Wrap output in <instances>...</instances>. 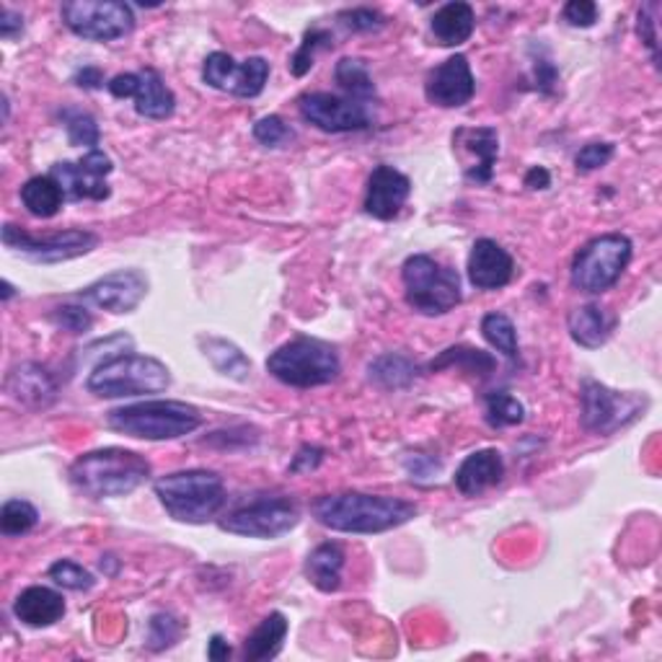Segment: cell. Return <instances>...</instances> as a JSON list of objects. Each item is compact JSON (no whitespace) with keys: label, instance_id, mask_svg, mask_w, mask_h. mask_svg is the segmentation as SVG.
<instances>
[{"label":"cell","instance_id":"obj_24","mask_svg":"<svg viewBox=\"0 0 662 662\" xmlns=\"http://www.w3.org/2000/svg\"><path fill=\"white\" fill-rule=\"evenodd\" d=\"M473 26H477V16L469 3H445L441 11H435L430 24L435 42L443 47H458L469 42Z\"/></svg>","mask_w":662,"mask_h":662},{"label":"cell","instance_id":"obj_25","mask_svg":"<svg viewBox=\"0 0 662 662\" xmlns=\"http://www.w3.org/2000/svg\"><path fill=\"white\" fill-rule=\"evenodd\" d=\"M342 570H344V551L340 544H321L308 553L306 574L313 587L321 593H336L342 587Z\"/></svg>","mask_w":662,"mask_h":662},{"label":"cell","instance_id":"obj_41","mask_svg":"<svg viewBox=\"0 0 662 662\" xmlns=\"http://www.w3.org/2000/svg\"><path fill=\"white\" fill-rule=\"evenodd\" d=\"M254 138L267 148H279L283 142L293 140V129L285 125L283 117H277V114H270V117H262L254 125Z\"/></svg>","mask_w":662,"mask_h":662},{"label":"cell","instance_id":"obj_2","mask_svg":"<svg viewBox=\"0 0 662 662\" xmlns=\"http://www.w3.org/2000/svg\"><path fill=\"white\" fill-rule=\"evenodd\" d=\"M150 477L146 456L125 448H102L83 453L70 466V481L78 492L91 500L127 496Z\"/></svg>","mask_w":662,"mask_h":662},{"label":"cell","instance_id":"obj_3","mask_svg":"<svg viewBox=\"0 0 662 662\" xmlns=\"http://www.w3.org/2000/svg\"><path fill=\"white\" fill-rule=\"evenodd\" d=\"M106 424L114 433L138 437V441H176V437L192 435L203 424V414L186 401L156 399L112 409L106 414Z\"/></svg>","mask_w":662,"mask_h":662},{"label":"cell","instance_id":"obj_50","mask_svg":"<svg viewBox=\"0 0 662 662\" xmlns=\"http://www.w3.org/2000/svg\"><path fill=\"white\" fill-rule=\"evenodd\" d=\"M21 28H24V19H21L19 13H13L11 9H3V13H0V37L3 39L16 37Z\"/></svg>","mask_w":662,"mask_h":662},{"label":"cell","instance_id":"obj_18","mask_svg":"<svg viewBox=\"0 0 662 662\" xmlns=\"http://www.w3.org/2000/svg\"><path fill=\"white\" fill-rule=\"evenodd\" d=\"M412 182L393 166H378L368 179V192H365V213L378 220H391L399 215L409 199Z\"/></svg>","mask_w":662,"mask_h":662},{"label":"cell","instance_id":"obj_1","mask_svg":"<svg viewBox=\"0 0 662 662\" xmlns=\"http://www.w3.org/2000/svg\"><path fill=\"white\" fill-rule=\"evenodd\" d=\"M313 515L336 534H386L416 517V505L388 494L340 492L319 496Z\"/></svg>","mask_w":662,"mask_h":662},{"label":"cell","instance_id":"obj_46","mask_svg":"<svg viewBox=\"0 0 662 662\" xmlns=\"http://www.w3.org/2000/svg\"><path fill=\"white\" fill-rule=\"evenodd\" d=\"M564 21L572 26L587 28L598 21V5L593 0H572L564 5Z\"/></svg>","mask_w":662,"mask_h":662},{"label":"cell","instance_id":"obj_28","mask_svg":"<svg viewBox=\"0 0 662 662\" xmlns=\"http://www.w3.org/2000/svg\"><path fill=\"white\" fill-rule=\"evenodd\" d=\"M567 327H570L572 340L578 342L580 347L598 350L601 344L608 342L610 329H614V321H610L598 306H580L570 313Z\"/></svg>","mask_w":662,"mask_h":662},{"label":"cell","instance_id":"obj_48","mask_svg":"<svg viewBox=\"0 0 662 662\" xmlns=\"http://www.w3.org/2000/svg\"><path fill=\"white\" fill-rule=\"evenodd\" d=\"M83 166L85 171H91V174H96V176H110L112 174V158L106 156V153H102V150H91V153H85L81 161H78Z\"/></svg>","mask_w":662,"mask_h":662},{"label":"cell","instance_id":"obj_10","mask_svg":"<svg viewBox=\"0 0 662 662\" xmlns=\"http://www.w3.org/2000/svg\"><path fill=\"white\" fill-rule=\"evenodd\" d=\"M300 523V510L290 496H270V500L249 502L220 521V528L236 536L249 538H279L290 534Z\"/></svg>","mask_w":662,"mask_h":662},{"label":"cell","instance_id":"obj_11","mask_svg":"<svg viewBox=\"0 0 662 662\" xmlns=\"http://www.w3.org/2000/svg\"><path fill=\"white\" fill-rule=\"evenodd\" d=\"M580 399H582V427L590 430V433L608 435L639 414L637 396L616 393L610 391L608 386L598 384V380H590V378L582 380Z\"/></svg>","mask_w":662,"mask_h":662},{"label":"cell","instance_id":"obj_51","mask_svg":"<svg viewBox=\"0 0 662 662\" xmlns=\"http://www.w3.org/2000/svg\"><path fill=\"white\" fill-rule=\"evenodd\" d=\"M73 81L81 85V89H99V85L104 83V76L99 68H83V70H78Z\"/></svg>","mask_w":662,"mask_h":662},{"label":"cell","instance_id":"obj_14","mask_svg":"<svg viewBox=\"0 0 662 662\" xmlns=\"http://www.w3.org/2000/svg\"><path fill=\"white\" fill-rule=\"evenodd\" d=\"M106 89L117 99H135V112L146 119H169L176 110L174 91L163 83V78L153 68L114 76Z\"/></svg>","mask_w":662,"mask_h":662},{"label":"cell","instance_id":"obj_7","mask_svg":"<svg viewBox=\"0 0 662 662\" xmlns=\"http://www.w3.org/2000/svg\"><path fill=\"white\" fill-rule=\"evenodd\" d=\"M407 304L424 316H443L460 304V277L433 256H409L401 267Z\"/></svg>","mask_w":662,"mask_h":662},{"label":"cell","instance_id":"obj_23","mask_svg":"<svg viewBox=\"0 0 662 662\" xmlns=\"http://www.w3.org/2000/svg\"><path fill=\"white\" fill-rule=\"evenodd\" d=\"M453 142L464 150H469L471 156H477V163H473L471 169H466V176H469L471 182H479V184L492 182L494 161H496V156H500V135H496V129L494 127L458 129Z\"/></svg>","mask_w":662,"mask_h":662},{"label":"cell","instance_id":"obj_20","mask_svg":"<svg viewBox=\"0 0 662 662\" xmlns=\"http://www.w3.org/2000/svg\"><path fill=\"white\" fill-rule=\"evenodd\" d=\"M502 477H505V460H502V453L494 448H484L471 453V456L458 466L456 487L460 494L479 496L481 492H487V489L500 484Z\"/></svg>","mask_w":662,"mask_h":662},{"label":"cell","instance_id":"obj_49","mask_svg":"<svg viewBox=\"0 0 662 662\" xmlns=\"http://www.w3.org/2000/svg\"><path fill=\"white\" fill-rule=\"evenodd\" d=\"M407 469L409 473H414L416 479H430L433 473H437V469H441V464L427 456H412L407 458Z\"/></svg>","mask_w":662,"mask_h":662},{"label":"cell","instance_id":"obj_47","mask_svg":"<svg viewBox=\"0 0 662 662\" xmlns=\"http://www.w3.org/2000/svg\"><path fill=\"white\" fill-rule=\"evenodd\" d=\"M323 460V450L316 448V445H304V448L298 450V456L293 458L290 471L300 473V471H313L319 469V464Z\"/></svg>","mask_w":662,"mask_h":662},{"label":"cell","instance_id":"obj_6","mask_svg":"<svg viewBox=\"0 0 662 662\" xmlns=\"http://www.w3.org/2000/svg\"><path fill=\"white\" fill-rule=\"evenodd\" d=\"M342 365L340 355L331 344L311 336H298V340L285 342L267 357V373L275 376L279 384L293 388H313L331 384L340 376Z\"/></svg>","mask_w":662,"mask_h":662},{"label":"cell","instance_id":"obj_30","mask_svg":"<svg viewBox=\"0 0 662 662\" xmlns=\"http://www.w3.org/2000/svg\"><path fill=\"white\" fill-rule=\"evenodd\" d=\"M368 378L370 384L384 388V391H401V388H409L414 384L416 365L407 355L386 352V355L376 357L368 365Z\"/></svg>","mask_w":662,"mask_h":662},{"label":"cell","instance_id":"obj_38","mask_svg":"<svg viewBox=\"0 0 662 662\" xmlns=\"http://www.w3.org/2000/svg\"><path fill=\"white\" fill-rule=\"evenodd\" d=\"M329 47H334V37H331L327 28H308L306 37H304V45H300V49L293 55V60H290L293 76L304 78L308 70L313 68L316 49H329Z\"/></svg>","mask_w":662,"mask_h":662},{"label":"cell","instance_id":"obj_54","mask_svg":"<svg viewBox=\"0 0 662 662\" xmlns=\"http://www.w3.org/2000/svg\"><path fill=\"white\" fill-rule=\"evenodd\" d=\"M207 658H210L213 662H220V660H228L230 658V647H228V642L220 635H215L210 639V647H207Z\"/></svg>","mask_w":662,"mask_h":662},{"label":"cell","instance_id":"obj_21","mask_svg":"<svg viewBox=\"0 0 662 662\" xmlns=\"http://www.w3.org/2000/svg\"><path fill=\"white\" fill-rule=\"evenodd\" d=\"M5 391L11 399L26 407H47L57 396V386L49 373L37 363H24L13 368L5 378Z\"/></svg>","mask_w":662,"mask_h":662},{"label":"cell","instance_id":"obj_34","mask_svg":"<svg viewBox=\"0 0 662 662\" xmlns=\"http://www.w3.org/2000/svg\"><path fill=\"white\" fill-rule=\"evenodd\" d=\"M481 334H484V340L492 344L494 350H500L505 357H517V331L515 323L510 321L505 313H487L484 319H481Z\"/></svg>","mask_w":662,"mask_h":662},{"label":"cell","instance_id":"obj_12","mask_svg":"<svg viewBox=\"0 0 662 662\" xmlns=\"http://www.w3.org/2000/svg\"><path fill=\"white\" fill-rule=\"evenodd\" d=\"M270 78V62L264 57H249L241 65L228 53H213L205 57L203 81L218 91H228L233 96L254 99L264 91Z\"/></svg>","mask_w":662,"mask_h":662},{"label":"cell","instance_id":"obj_4","mask_svg":"<svg viewBox=\"0 0 662 662\" xmlns=\"http://www.w3.org/2000/svg\"><path fill=\"white\" fill-rule=\"evenodd\" d=\"M153 489L166 513L179 523H207L226 505V484L215 471H176L158 479Z\"/></svg>","mask_w":662,"mask_h":662},{"label":"cell","instance_id":"obj_19","mask_svg":"<svg viewBox=\"0 0 662 662\" xmlns=\"http://www.w3.org/2000/svg\"><path fill=\"white\" fill-rule=\"evenodd\" d=\"M515 275V262L500 243L479 239L469 254V279L479 290H500Z\"/></svg>","mask_w":662,"mask_h":662},{"label":"cell","instance_id":"obj_31","mask_svg":"<svg viewBox=\"0 0 662 662\" xmlns=\"http://www.w3.org/2000/svg\"><path fill=\"white\" fill-rule=\"evenodd\" d=\"M62 199L65 192L55 176H34L21 186V203L37 218H53L60 213Z\"/></svg>","mask_w":662,"mask_h":662},{"label":"cell","instance_id":"obj_52","mask_svg":"<svg viewBox=\"0 0 662 662\" xmlns=\"http://www.w3.org/2000/svg\"><path fill=\"white\" fill-rule=\"evenodd\" d=\"M557 68H553L551 62H546V60H538V65H536V81H538V85H541L544 91H549L553 83H557Z\"/></svg>","mask_w":662,"mask_h":662},{"label":"cell","instance_id":"obj_26","mask_svg":"<svg viewBox=\"0 0 662 662\" xmlns=\"http://www.w3.org/2000/svg\"><path fill=\"white\" fill-rule=\"evenodd\" d=\"M285 637H287V618L279 614V610H275V614L264 618V621L247 637V644H243V660L264 662L277 658L279 650H283Z\"/></svg>","mask_w":662,"mask_h":662},{"label":"cell","instance_id":"obj_8","mask_svg":"<svg viewBox=\"0 0 662 662\" xmlns=\"http://www.w3.org/2000/svg\"><path fill=\"white\" fill-rule=\"evenodd\" d=\"M631 262V241L624 233H606L587 241L572 259V285L601 295L621 279Z\"/></svg>","mask_w":662,"mask_h":662},{"label":"cell","instance_id":"obj_43","mask_svg":"<svg viewBox=\"0 0 662 662\" xmlns=\"http://www.w3.org/2000/svg\"><path fill=\"white\" fill-rule=\"evenodd\" d=\"M658 13H660V3L658 0H652V3H644L642 9H639L637 16V34L642 37V42L647 47H650V53L654 57V62L660 60L658 57Z\"/></svg>","mask_w":662,"mask_h":662},{"label":"cell","instance_id":"obj_33","mask_svg":"<svg viewBox=\"0 0 662 662\" xmlns=\"http://www.w3.org/2000/svg\"><path fill=\"white\" fill-rule=\"evenodd\" d=\"M450 365H458V368L473 373V376L487 378L489 373L494 370V357L484 350H473V347H450L445 350L441 357L430 363V370H443L450 368Z\"/></svg>","mask_w":662,"mask_h":662},{"label":"cell","instance_id":"obj_42","mask_svg":"<svg viewBox=\"0 0 662 662\" xmlns=\"http://www.w3.org/2000/svg\"><path fill=\"white\" fill-rule=\"evenodd\" d=\"M53 321L65 331H73V334H83V331H89L93 327V316L89 313V308L76 304H65L60 308H55Z\"/></svg>","mask_w":662,"mask_h":662},{"label":"cell","instance_id":"obj_53","mask_svg":"<svg viewBox=\"0 0 662 662\" xmlns=\"http://www.w3.org/2000/svg\"><path fill=\"white\" fill-rule=\"evenodd\" d=\"M549 184L551 176L544 166H536V169H530L528 174H525V186H528V190H546Z\"/></svg>","mask_w":662,"mask_h":662},{"label":"cell","instance_id":"obj_27","mask_svg":"<svg viewBox=\"0 0 662 662\" xmlns=\"http://www.w3.org/2000/svg\"><path fill=\"white\" fill-rule=\"evenodd\" d=\"M49 176H55L57 184L62 186V192L73 199H106L112 194L110 184L102 176L85 171L81 163H55Z\"/></svg>","mask_w":662,"mask_h":662},{"label":"cell","instance_id":"obj_36","mask_svg":"<svg viewBox=\"0 0 662 662\" xmlns=\"http://www.w3.org/2000/svg\"><path fill=\"white\" fill-rule=\"evenodd\" d=\"M525 420V407L515 396L496 391L487 396V422L492 427H513Z\"/></svg>","mask_w":662,"mask_h":662},{"label":"cell","instance_id":"obj_29","mask_svg":"<svg viewBox=\"0 0 662 662\" xmlns=\"http://www.w3.org/2000/svg\"><path fill=\"white\" fill-rule=\"evenodd\" d=\"M199 347H203L205 357L210 359L215 370L222 373L226 378L239 380V384H247L251 376V363L233 342L222 340V336H199Z\"/></svg>","mask_w":662,"mask_h":662},{"label":"cell","instance_id":"obj_35","mask_svg":"<svg viewBox=\"0 0 662 662\" xmlns=\"http://www.w3.org/2000/svg\"><path fill=\"white\" fill-rule=\"evenodd\" d=\"M39 521L37 507L26 500H9L0 510V530L5 536H24Z\"/></svg>","mask_w":662,"mask_h":662},{"label":"cell","instance_id":"obj_44","mask_svg":"<svg viewBox=\"0 0 662 662\" xmlns=\"http://www.w3.org/2000/svg\"><path fill=\"white\" fill-rule=\"evenodd\" d=\"M614 150L616 148L610 146V142H587V146L574 156V166H578V171L603 169V166L614 158Z\"/></svg>","mask_w":662,"mask_h":662},{"label":"cell","instance_id":"obj_17","mask_svg":"<svg viewBox=\"0 0 662 662\" xmlns=\"http://www.w3.org/2000/svg\"><path fill=\"white\" fill-rule=\"evenodd\" d=\"M477 93L471 65L466 55H453L443 65H437L424 83V96L430 104L443 106V110H458L469 104Z\"/></svg>","mask_w":662,"mask_h":662},{"label":"cell","instance_id":"obj_13","mask_svg":"<svg viewBox=\"0 0 662 662\" xmlns=\"http://www.w3.org/2000/svg\"><path fill=\"white\" fill-rule=\"evenodd\" d=\"M3 243L13 251L37 259V262H65V259H76L96 247L99 239L91 230L70 228L62 233L47 236V239H37V236H28L16 226H3Z\"/></svg>","mask_w":662,"mask_h":662},{"label":"cell","instance_id":"obj_40","mask_svg":"<svg viewBox=\"0 0 662 662\" xmlns=\"http://www.w3.org/2000/svg\"><path fill=\"white\" fill-rule=\"evenodd\" d=\"M182 635V626L174 616L169 614H156L150 618V631H148V647L153 652H161L166 647H171Z\"/></svg>","mask_w":662,"mask_h":662},{"label":"cell","instance_id":"obj_32","mask_svg":"<svg viewBox=\"0 0 662 662\" xmlns=\"http://www.w3.org/2000/svg\"><path fill=\"white\" fill-rule=\"evenodd\" d=\"M336 83L342 85V91L347 93V99H355V102H365V99H376V83L368 73V65L363 60H355V57H342L336 62L334 70Z\"/></svg>","mask_w":662,"mask_h":662},{"label":"cell","instance_id":"obj_39","mask_svg":"<svg viewBox=\"0 0 662 662\" xmlns=\"http://www.w3.org/2000/svg\"><path fill=\"white\" fill-rule=\"evenodd\" d=\"M49 578H53L60 587L76 590V593H81V590H91L93 582H96L89 570H83L81 564H76V561H70V559L55 561V564L49 567Z\"/></svg>","mask_w":662,"mask_h":662},{"label":"cell","instance_id":"obj_15","mask_svg":"<svg viewBox=\"0 0 662 662\" xmlns=\"http://www.w3.org/2000/svg\"><path fill=\"white\" fill-rule=\"evenodd\" d=\"M300 117L311 122L323 133H357L373 125L370 112L355 99L334 96V93H304L298 99Z\"/></svg>","mask_w":662,"mask_h":662},{"label":"cell","instance_id":"obj_45","mask_svg":"<svg viewBox=\"0 0 662 662\" xmlns=\"http://www.w3.org/2000/svg\"><path fill=\"white\" fill-rule=\"evenodd\" d=\"M340 21L352 32H378L386 24L384 16L373 9H352L340 13Z\"/></svg>","mask_w":662,"mask_h":662},{"label":"cell","instance_id":"obj_22","mask_svg":"<svg viewBox=\"0 0 662 662\" xmlns=\"http://www.w3.org/2000/svg\"><path fill=\"white\" fill-rule=\"evenodd\" d=\"M13 614H16L21 624L42 629V626H53L60 621L65 616V601L53 587L34 585L19 595L16 603H13Z\"/></svg>","mask_w":662,"mask_h":662},{"label":"cell","instance_id":"obj_37","mask_svg":"<svg viewBox=\"0 0 662 662\" xmlns=\"http://www.w3.org/2000/svg\"><path fill=\"white\" fill-rule=\"evenodd\" d=\"M60 117H62L65 133H68V140L73 142V146H91L93 148L99 142V138H102L96 119H93L89 112L62 110Z\"/></svg>","mask_w":662,"mask_h":662},{"label":"cell","instance_id":"obj_9","mask_svg":"<svg viewBox=\"0 0 662 662\" xmlns=\"http://www.w3.org/2000/svg\"><path fill=\"white\" fill-rule=\"evenodd\" d=\"M65 26L81 39L114 42L135 28V13L119 0H68L60 5Z\"/></svg>","mask_w":662,"mask_h":662},{"label":"cell","instance_id":"obj_16","mask_svg":"<svg viewBox=\"0 0 662 662\" xmlns=\"http://www.w3.org/2000/svg\"><path fill=\"white\" fill-rule=\"evenodd\" d=\"M146 295L148 277L140 270H119L85 287L81 298L110 313H133Z\"/></svg>","mask_w":662,"mask_h":662},{"label":"cell","instance_id":"obj_5","mask_svg":"<svg viewBox=\"0 0 662 662\" xmlns=\"http://www.w3.org/2000/svg\"><path fill=\"white\" fill-rule=\"evenodd\" d=\"M171 386V373L161 359L148 355H114L99 363L85 380V388L102 399L161 393Z\"/></svg>","mask_w":662,"mask_h":662},{"label":"cell","instance_id":"obj_55","mask_svg":"<svg viewBox=\"0 0 662 662\" xmlns=\"http://www.w3.org/2000/svg\"><path fill=\"white\" fill-rule=\"evenodd\" d=\"M13 295V287H11V283H3V300H9Z\"/></svg>","mask_w":662,"mask_h":662}]
</instances>
